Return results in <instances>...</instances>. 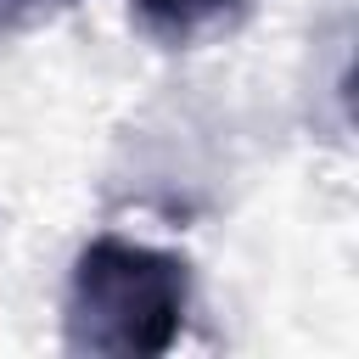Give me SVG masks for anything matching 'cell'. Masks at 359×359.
I'll return each instance as SVG.
<instances>
[{"mask_svg":"<svg viewBox=\"0 0 359 359\" xmlns=\"http://www.w3.org/2000/svg\"><path fill=\"white\" fill-rule=\"evenodd\" d=\"M191 314V264L168 247L95 236L67 275L62 337L73 353L151 359L168 353Z\"/></svg>","mask_w":359,"mask_h":359,"instance_id":"obj_1","label":"cell"},{"mask_svg":"<svg viewBox=\"0 0 359 359\" xmlns=\"http://www.w3.org/2000/svg\"><path fill=\"white\" fill-rule=\"evenodd\" d=\"M56 6H67V0H0V34L28 28V22H39L45 11H56Z\"/></svg>","mask_w":359,"mask_h":359,"instance_id":"obj_3","label":"cell"},{"mask_svg":"<svg viewBox=\"0 0 359 359\" xmlns=\"http://www.w3.org/2000/svg\"><path fill=\"white\" fill-rule=\"evenodd\" d=\"M241 0H135V22L163 45H191L196 34L236 17Z\"/></svg>","mask_w":359,"mask_h":359,"instance_id":"obj_2","label":"cell"}]
</instances>
